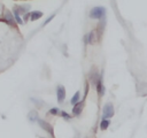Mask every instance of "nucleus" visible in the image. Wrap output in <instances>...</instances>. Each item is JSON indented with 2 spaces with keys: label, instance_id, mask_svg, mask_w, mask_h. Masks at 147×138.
I'll use <instances>...</instances> for the list:
<instances>
[{
  "label": "nucleus",
  "instance_id": "nucleus-1",
  "mask_svg": "<svg viewBox=\"0 0 147 138\" xmlns=\"http://www.w3.org/2000/svg\"><path fill=\"white\" fill-rule=\"evenodd\" d=\"M105 16H106V8L101 6L93 7L90 12V17L94 20H102Z\"/></svg>",
  "mask_w": 147,
  "mask_h": 138
},
{
  "label": "nucleus",
  "instance_id": "nucleus-2",
  "mask_svg": "<svg viewBox=\"0 0 147 138\" xmlns=\"http://www.w3.org/2000/svg\"><path fill=\"white\" fill-rule=\"evenodd\" d=\"M114 116V106L111 102H107L102 108V118H110Z\"/></svg>",
  "mask_w": 147,
  "mask_h": 138
},
{
  "label": "nucleus",
  "instance_id": "nucleus-3",
  "mask_svg": "<svg viewBox=\"0 0 147 138\" xmlns=\"http://www.w3.org/2000/svg\"><path fill=\"white\" fill-rule=\"evenodd\" d=\"M37 122H38L39 126H40L42 130H45L47 133H49L52 137H54V130H53V126H52L48 122H46L45 120H41V118H38Z\"/></svg>",
  "mask_w": 147,
  "mask_h": 138
},
{
  "label": "nucleus",
  "instance_id": "nucleus-4",
  "mask_svg": "<svg viewBox=\"0 0 147 138\" xmlns=\"http://www.w3.org/2000/svg\"><path fill=\"white\" fill-rule=\"evenodd\" d=\"M3 21H6V23L9 24L10 26L16 28V23H17V22H16V20H15L14 14H11V12H9V10H6V12H5Z\"/></svg>",
  "mask_w": 147,
  "mask_h": 138
},
{
  "label": "nucleus",
  "instance_id": "nucleus-5",
  "mask_svg": "<svg viewBox=\"0 0 147 138\" xmlns=\"http://www.w3.org/2000/svg\"><path fill=\"white\" fill-rule=\"evenodd\" d=\"M56 98L59 102H62L65 98V89L63 85H57L56 87Z\"/></svg>",
  "mask_w": 147,
  "mask_h": 138
},
{
  "label": "nucleus",
  "instance_id": "nucleus-6",
  "mask_svg": "<svg viewBox=\"0 0 147 138\" xmlns=\"http://www.w3.org/2000/svg\"><path fill=\"white\" fill-rule=\"evenodd\" d=\"M83 107H84V100L78 101L77 103H75L74 107H72V115L74 116H79L82 110H83Z\"/></svg>",
  "mask_w": 147,
  "mask_h": 138
},
{
  "label": "nucleus",
  "instance_id": "nucleus-7",
  "mask_svg": "<svg viewBox=\"0 0 147 138\" xmlns=\"http://www.w3.org/2000/svg\"><path fill=\"white\" fill-rule=\"evenodd\" d=\"M95 89H96V92H98L99 97H102V95L105 94L106 89H105L103 83H102V75H101V77L99 78V80L96 82V84H95Z\"/></svg>",
  "mask_w": 147,
  "mask_h": 138
},
{
  "label": "nucleus",
  "instance_id": "nucleus-8",
  "mask_svg": "<svg viewBox=\"0 0 147 138\" xmlns=\"http://www.w3.org/2000/svg\"><path fill=\"white\" fill-rule=\"evenodd\" d=\"M96 38H98V37L95 36V31L93 30V31H91L90 33H87L86 36H84V41H85V44H93Z\"/></svg>",
  "mask_w": 147,
  "mask_h": 138
},
{
  "label": "nucleus",
  "instance_id": "nucleus-9",
  "mask_svg": "<svg viewBox=\"0 0 147 138\" xmlns=\"http://www.w3.org/2000/svg\"><path fill=\"white\" fill-rule=\"evenodd\" d=\"M101 75L102 74H99L98 72V70H95V69H93V70H91V74H90V82L92 83V84H96V82L99 80V78L101 77Z\"/></svg>",
  "mask_w": 147,
  "mask_h": 138
},
{
  "label": "nucleus",
  "instance_id": "nucleus-10",
  "mask_svg": "<svg viewBox=\"0 0 147 138\" xmlns=\"http://www.w3.org/2000/svg\"><path fill=\"white\" fill-rule=\"evenodd\" d=\"M20 14H26V12H29L30 9V5H18L14 7Z\"/></svg>",
  "mask_w": 147,
  "mask_h": 138
},
{
  "label": "nucleus",
  "instance_id": "nucleus-11",
  "mask_svg": "<svg viewBox=\"0 0 147 138\" xmlns=\"http://www.w3.org/2000/svg\"><path fill=\"white\" fill-rule=\"evenodd\" d=\"M41 17H42V12H40V10L31 12V17H30L31 21H37V20H39Z\"/></svg>",
  "mask_w": 147,
  "mask_h": 138
},
{
  "label": "nucleus",
  "instance_id": "nucleus-12",
  "mask_svg": "<svg viewBox=\"0 0 147 138\" xmlns=\"http://www.w3.org/2000/svg\"><path fill=\"white\" fill-rule=\"evenodd\" d=\"M28 118L30 120V122H34V121H37L39 117H38V113H37V110H31L29 114H28Z\"/></svg>",
  "mask_w": 147,
  "mask_h": 138
},
{
  "label": "nucleus",
  "instance_id": "nucleus-13",
  "mask_svg": "<svg viewBox=\"0 0 147 138\" xmlns=\"http://www.w3.org/2000/svg\"><path fill=\"white\" fill-rule=\"evenodd\" d=\"M109 124H110V121L108 118H102L101 122H100V129L101 130H106V129H108Z\"/></svg>",
  "mask_w": 147,
  "mask_h": 138
},
{
  "label": "nucleus",
  "instance_id": "nucleus-14",
  "mask_svg": "<svg viewBox=\"0 0 147 138\" xmlns=\"http://www.w3.org/2000/svg\"><path fill=\"white\" fill-rule=\"evenodd\" d=\"M79 98H80V93H79V91H77V92L72 95V98H71V100H70V103L74 106L75 103H77V102L79 101Z\"/></svg>",
  "mask_w": 147,
  "mask_h": 138
},
{
  "label": "nucleus",
  "instance_id": "nucleus-15",
  "mask_svg": "<svg viewBox=\"0 0 147 138\" xmlns=\"http://www.w3.org/2000/svg\"><path fill=\"white\" fill-rule=\"evenodd\" d=\"M14 16H15V20H16V22H17L18 24H23V23H24V21L20 17V13H18L15 8H14Z\"/></svg>",
  "mask_w": 147,
  "mask_h": 138
},
{
  "label": "nucleus",
  "instance_id": "nucleus-16",
  "mask_svg": "<svg viewBox=\"0 0 147 138\" xmlns=\"http://www.w3.org/2000/svg\"><path fill=\"white\" fill-rule=\"evenodd\" d=\"M49 114L51 115H59V114H61V110L57 107H53L49 109Z\"/></svg>",
  "mask_w": 147,
  "mask_h": 138
},
{
  "label": "nucleus",
  "instance_id": "nucleus-17",
  "mask_svg": "<svg viewBox=\"0 0 147 138\" xmlns=\"http://www.w3.org/2000/svg\"><path fill=\"white\" fill-rule=\"evenodd\" d=\"M61 116H62L63 118H65V120H70V118H71V116H70L65 110H61Z\"/></svg>",
  "mask_w": 147,
  "mask_h": 138
},
{
  "label": "nucleus",
  "instance_id": "nucleus-18",
  "mask_svg": "<svg viewBox=\"0 0 147 138\" xmlns=\"http://www.w3.org/2000/svg\"><path fill=\"white\" fill-rule=\"evenodd\" d=\"M54 17H55V15H54V14H53V15H51V16H49V17H48V18H47V20H46L44 23H42V26H46V25H47V24H48V23H49V22H51V21H52Z\"/></svg>",
  "mask_w": 147,
  "mask_h": 138
},
{
  "label": "nucleus",
  "instance_id": "nucleus-19",
  "mask_svg": "<svg viewBox=\"0 0 147 138\" xmlns=\"http://www.w3.org/2000/svg\"><path fill=\"white\" fill-rule=\"evenodd\" d=\"M31 17V13H26V14H24V16H23V21L24 22H28V20Z\"/></svg>",
  "mask_w": 147,
  "mask_h": 138
},
{
  "label": "nucleus",
  "instance_id": "nucleus-20",
  "mask_svg": "<svg viewBox=\"0 0 147 138\" xmlns=\"http://www.w3.org/2000/svg\"><path fill=\"white\" fill-rule=\"evenodd\" d=\"M87 93H88V83H86L85 85V97L87 95Z\"/></svg>",
  "mask_w": 147,
  "mask_h": 138
},
{
  "label": "nucleus",
  "instance_id": "nucleus-21",
  "mask_svg": "<svg viewBox=\"0 0 147 138\" xmlns=\"http://www.w3.org/2000/svg\"><path fill=\"white\" fill-rule=\"evenodd\" d=\"M40 138H45V137H40Z\"/></svg>",
  "mask_w": 147,
  "mask_h": 138
}]
</instances>
